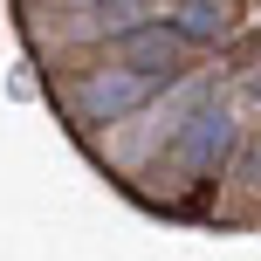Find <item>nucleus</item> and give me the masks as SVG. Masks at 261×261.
<instances>
[{
	"label": "nucleus",
	"instance_id": "2",
	"mask_svg": "<svg viewBox=\"0 0 261 261\" xmlns=\"http://www.w3.org/2000/svg\"><path fill=\"white\" fill-rule=\"evenodd\" d=\"M151 90H158V83L130 76V69H90V76L69 90V110H76L83 124H117L138 103H151Z\"/></svg>",
	"mask_w": 261,
	"mask_h": 261
},
{
	"label": "nucleus",
	"instance_id": "3",
	"mask_svg": "<svg viewBox=\"0 0 261 261\" xmlns=\"http://www.w3.org/2000/svg\"><path fill=\"white\" fill-rule=\"evenodd\" d=\"M117 55H124L130 76H144V83L179 76V35H172L165 21H151V28H138V35H124V41H117Z\"/></svg>",
	"mask_w": 261,
	"mask_h": 261
},
{
	"label": "nucleus",
	"instance_id": "4",
	"mask_svg": "<svg viewBox=\"0 0 261 261\" xmlns=\"http://www.w3.org/2000/svg\"><path fill=\"white\" fill-rule=\"evenodd\" d=\"M165 28L179 41H220L227 28H234V7H220V0H186V7H165Z\"/></svg>",
	"mask_w": 261,
	"mask_h": 261
},
{
	"label": "nucleus",
	"instance_id": "6",
	"mask_svg": "<svg viewBox=\"0 0 261 261\" xmlns=\"http://www.w3.org/2000/svg\"><path fill=\"white\" fill-rule=\"evenodd\" d=\"M254 96H261V83H254Z\"/></svg>",
	"mask_w": 261,
	"mask_h": 261
},
{
	"label": "nucleus",
	"instance_id": "5",
	"mask_svg": "<svg viewBox=\"0 0 261 261\" xmlns=\"http://www.w3.org/2000/svg\"><path fill=\"white\" fill-rule=\"evenodd\" d=\"M248 179H261V144H254V151H248Z\"/></svg>",
	"mask_w": 261,
	"mask_h": 261
},
{
	"label": "nucleus",
	"instance_id": "1",
	"mask_svg": "<svg viewBox=\"0 0 261 261\" xmlns=\"http://www.w3.org/2000/svg\"><path fill=\"white\" fill-rule=\"evenodd\" d=\"M241 130H234V110L227 103H199L193 117L179 124V138H172V158H179L186 172H199V179H220L227 158H234Z\"/></svg>",
	"mask_w": 261,
	"mask_h": 261
}]
</instances>
